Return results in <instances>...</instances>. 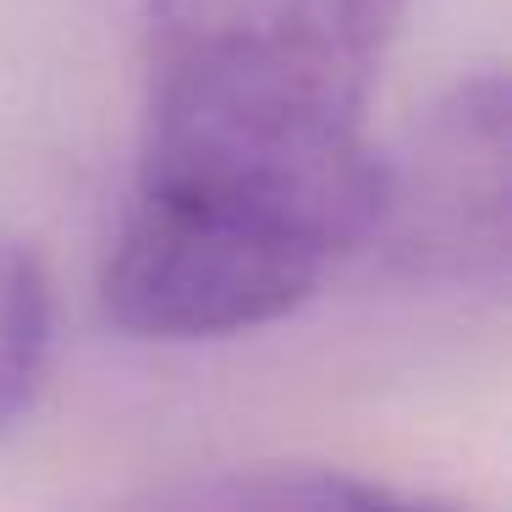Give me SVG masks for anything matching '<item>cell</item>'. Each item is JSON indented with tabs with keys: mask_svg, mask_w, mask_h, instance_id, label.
Returning <instances> with one entry per match:
<instances>
[{
	"mask_svg": "<svg viewBox=\"0 0 512 512\" xmlns=\"http://www.w3.org/2000/svg\"><path fill=\"white\" fill-rule=\"evenodd\" d=\"M408 0H144L138 160L100 309L144 342L298 314L380 210L369 94Z\"/></svg>",
	"mask_w": 512,
	"mask_h": 512,
	"instance_id": "obj_1",
	"label": "cell"
},
{
	"mask_svg": "<svg viewBox=\"0 0 512 512\" xmlns=\"http://www.w3.org/2000/svg\"><path fill=\"white\" fill-rule=\"evenodd\" d=\"M369 254L397 276L441 287L507 281V78L463 72L397 149H380V210Z\"/></svg>",
	"mask_w": 512,
	"mask_h": 512,
	"instance_id": "obj_2",
	"label": "cell"
},
{
	"mask_svg": "<svg viewBox=\"0 0 512 512\" xmlns=\"http://www.w3.org/2000/svg\"><path fill=\"white\" fill-rule=\"evenodd\" d=\"M56 347V298L39 254L0 232V430L34 402Z\"/></svg>",
	"mask_w": 512,
	"mask_h": 512,
	"instance_id": "obj_3",
	"label": "cell"
},
{
	"mask_svg": "<svg viewBox=\"0 0 512 512\" xmlns=\"http://www.w3.org/2000/svg\"><path fill=\"white\" fill-rule=\"evenodd\" d=\"M166 501H188V507H413V496L309 463H276L254 468V474L232 468L226 479H210V485L166 490Z\"/></svg>",
	"mask_w": 512,
	"mask_h": 512,
	"instance_id": "obj_4",
	"label": "cell"
}]
</instances>
